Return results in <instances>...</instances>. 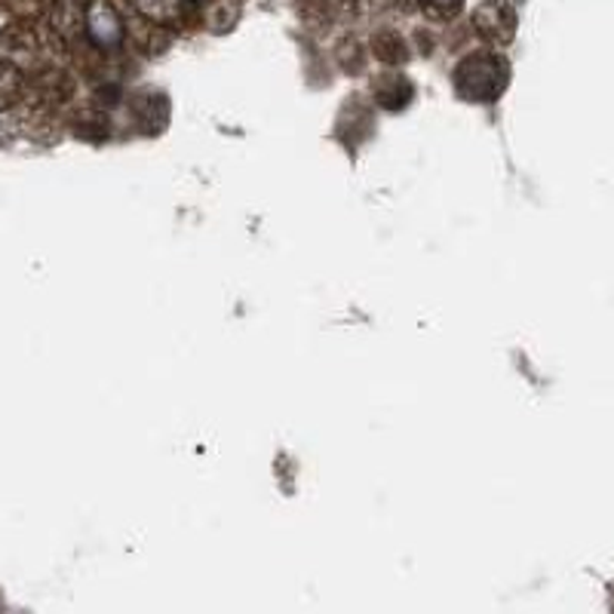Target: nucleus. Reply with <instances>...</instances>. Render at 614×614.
<instances>
[{"label": "nucleus", "mask_w": 614, "mask_h": 614, "mask_svg": "<svg viewBox=\"0 0 614 614\" xmlns=\"http://www.w3.org/2000/svg\"><path fill=\"white\" fill-rule=\"evenodd\" d=\"M511 68L495 52H474L455 68V90L467 102H495L507 87Z\"/></svg>", "instance_id": "1"}, {"label": "nucleus", "mask_w": 614, "mask_h": 614, "mask_svg": "<svg viewBox=\"0 0 614 614\" xmlns=\"http://www.w3.org/2000/svg\"><path fill=\"white\" fill-rule=\"evenodd\" d=\"M476 31L492 43H511L516 31V13L507 0H483L474 13Z\"/></svg>", "instance_id": "2"}, {"label": "nucleus", "mask_w": 614, "mask_h": 614, "mask_svg": "<svg viewBox=\"0 0 614 614\" xmlns=\"http://www.w3.org/2000/svg\"><path fill=\"white\" fill-rule=\"evenodd\" d=\"M87 31H90L92 43L102 50H115L123 40V22L108 3H92L90 13H87Z\"/></svg>", "instance_id": "3"}, {"label": "nucleus", "mask_w": 614, "mask_h": 614, "mask_svg": "<svg viewBox=\"0 0 614 614\" xmlns=\"http://www.w3.org/2000/svg\"><path fill=\"white\" fill-rule=\"evenodd\" d=\"M412 96H415V90H412V83L406 80V77L387 75L375 83V99H378L384 108H390V111L406 108V102H409Z\"/></svg>", "instance_id": "4"}, {"label": "nucleus", "mask_w": 614, "mask_h": 614, "mask_svg": "<svg viewBox=\"0 0 614 614\" xmlns=\"http://www.w3.org/2000/svg\"><path fill=\"white\" fill-rule=\"evenodd\" d=\"M16 96H19V75H16L13 68L0 65V108L13 102Z\"/></svg>", "instance_id": "5"}, {"label": "nucleus", "mask_w": 614, "mask_h": 614, "mask_svg": "<svg viewBox=\"0 0 614 614\" xmlns=\"http://www.w3.org/2000/svg\"><path fill=\"white\" fill-rule=\"evenodd\" d=\"M136 3H139L145 13L157 16V19H160V16L167 13L169 7H172V0H136Z\"/></svg>", "instance_id": "6"}, {"label": "nucleus", "mask_w": 614, "mask_h": 614, "mask_svg": "<svg viewBox=\"0 0 614 614\" xmlns=\"http://www.w3.org/2000/svg\"><path fill=\"white\" fill-rule=\"evenodd\" d=\"M427 3H430V7H434V10H439V13H458L460 10V0H427Z\"/></svg>", "instance_id": "7"}, {"label": "nucleus", "mask_w": 614, "mask_h": 614, "mask_svg": "<svg viewBox=\"0 0 614 614\" xmlns=\"http://www.w3.org/2000/svg\"><path fill=\"white\" fill-rule=\"evenodd\" d=\"M612 614H614V587H612Z\"/></svg>", "instance_id": "8"}]
</instances>
